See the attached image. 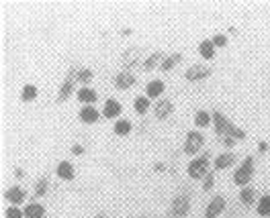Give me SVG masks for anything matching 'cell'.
Masks as SVG:
<instances>
[{
  "label": "cell",
  "instance_id": "cell-4",
  "mask_svg": "<svg viewBox=\"0 0 270 218\" xmlns=\"http://www.w3.org/2000/svg\"><path fill=\"white\" fill-rule=\"evenodd\" d=\"M202 135L199 133V131H193V133H188L186 135V145H184V153H197L199 149H201V145H202Z\"/></svg>",
  "mask_w": 270,
  "mask_h": 218
},
{
  "label": "cell",
  "instance_id": "cell-25",
  "mask_svg": "<svg viewBox=\"0 0 270 218\" xmlns=\"http://www.w3.org/2000/svg\"><path fill=\"white\" fill-rule=\"evenodd\" d=\"M195 122H197V127H207L209 122H211V116H209L207 112L199 110V112H197V116H195Z\"/></svg>",
  "mask_w": 270,
  "mask_h": 218
},
{
  "label": "cell",
  "instance_id": "cell-33",
  "mask_svg": "<svg viewBox=\"0 0 270 218\" xmlns=\"http://www.w3.org/2000/svg\"><path fill=\"white\" fill-rule=\"evenodd\" d=\"M72 153H74V155H82V153H84V147H82V145H74V147H72Z\"/></svg>",
  "mask_w": 270,
  "mask_h": 218
},
{
  "label": "cell",
  "instance_id": "cell-19",
  "mask_svg": "<svg viewBox=\"0 0 270 218\" xmlns=\"http://www.w3.org/2000/svg\"><path fill=\"white\" fill-rule=\"evenodd\" d=\"M170 110H172V104H170L168 100H162V102L156 106V116H158V118H164V116L170 114Z\"/></svg>",
  "mask_w": 270,
  "mask_h": 218
},
{
  "label": "cell",
  "instance_id": "cell-23",
  "mask_svg": "<svg viewBox=\"0 0 270 218\" xmlns=\"http://www.w3.org/2000/svg\"><path fill=\"white\" fill-rule=\"evenodd\" d=\"M258 214H262V216H268V214H270V196H264V198L260 200V204H258Z\"/></svg>",
  "mask_w": 270,
  "mask_h": 218
},
{
  "label": "cell",
  "instance_id": "cell-29",
  "mask_svg": "<svg viewBox=\"0 0 270 218\" xmlns=\"http://www.w3.org/2000/svg\"><path fill=\"white\" fill-rule=\"evenodd\" d=\"M6 218H23V212L17 206H10L6 208Z\"/></svg>",
  "mask_w": 270,
  "mask_h": 218
},
{
  "label": "cell",
  "instance_id": "cell-36",
  "mask_svg": "<svg viewBox=\"0 0 270 218\" xmlns=\"http://www.w3.org/2000/svg\"><path fill=\"white\" fill-rule=\"evenodd\" d=\"M97 218H104V216H97Z\"/></svg>",
  "mask_w": 270,
  "mask_h": 218
},
{
  "label": "cell",
  "instance_id": "cell-26",
  "mask_svg": "<svg viewBox=\"0 0 270 218\" xmlns=\"http://www.w3.org/2000/svg\"><path fill=\"white\" fill-rule=\"evenodd\" d=\"M239 198H241V202H244V204H252V202H254V190L244 188V190L239 192Z\"/></svg>",
  "mask_w": 270,
  "mask_h": 218
},
{
  "label": "cell",
  "instance_id": "cell-32",
  "mask_svg": "<svg viewBox=\"0 0 270 218\" xmlns=\"http://www.w3.org/2000/svg\"><path fill=\"white\" fill-rule=\"evenodd\" d=\"M215 182V173H207V178H205V190H209Z\"/></svg>",
  "mask_w": 270,
  "mask_h": 218
},
{
  "label": "cell",
  "instance_id": "cell-5",
  "mask_svg": "<svg viewBox=\"0 0 270 218\" xmlns=\"http://www.w3.org/2000/svg\"><path fill=\"white\" fill-rule=\"evenodd\" d=\"M211 74V67H205V65H193L186 70V80L191 82H197V80H202Z\"/></svg>",
  "mask_w": 270,
  "mask_h": 218
},
{
  "label": "cell",
  "instance_id": "cell-6",
  "mask_svg": "<svg viewBox=\"0 0 270 218\" xmlns=\"http://www.w3.org/2000/svg\"><path fill=\"white\" fill-rule=\"evenodd\" d=\"M223 206H225L223 198H221V196H215V198L209 202L205 216H207V218H215V216H219V214H221V210H223Z\"/></svg>",
  "mask_w": 270,
  "mask_h": 218
},
{
  "label": "cell",
  "instance_id": "cell-15",
  "mask_svg": "<svg viewBox=\"0 0 270 218\" xmlns=\"http://www.w3.org/2000/svg\"><path fill=\"white\" fill-rule=\"evenodd\" d=\"M234 161H236L234 153H223V155H219L217 159H215V169H225V167L232 165Z\"/></svg>",
  "mask_w": 270,
  "mask_h": 218
},
{
  "label": "cell",
  "instance_id": "cell-31",
  "mask_svg": "<svg viewBox=\"0 0 270 218\" xmlns=\"http://www.w3.org/2000/svg\"><path fill=\"white\" fill-rule=\"evenodd\" d=\"M225 43H227L225 35H215V37H213V45H217V47H223Z\"/></svg>",
  "mask_w": 270,
  "mask_h": 218
},
{
  "label": "cell",
  "instance_id": "cell-11",
  "mask_svg": "<svg viewBox=\"0 0 270 218\" xmlns=\"http://www.w3.org/2000/svg\"><path fill=\"white\" fill-rule=\"evenodd\" d=\"M133 84H135V78H133L131 74H127V72L119 74V76L115 78V86L121 88V90H127V88H131Z\"/></svg>",
  "mask_w": 270,
  "mask_h": 218
},
{
  "label": "cell",
  "instance_id": "cell-35",
  "mask_svg": "<svg viewBox=\"0 0 270 218\" xmlns=\"http://www.w3.org/2000/svg\"><path fill=\"white\" fill-rule=\"evenodd\" d=\"M258 149H260V151H266L268 145H266V143H260V145H258Z\"/></svg>",
  "mask_w": 270,
  "mask_h": 218
},
{
  "label": "cell",
  "instance_id": "cell-13",
  "mask_svg": "<svg viewBox=\"0 0 270 218\" xmlns=\"http://www.w3.org/2000/svg\"><path fill=\"white\" fill-rule=\"evenodd\" d=\"M6 200H8V202H12V204H15V206H19V204L25 200V192H23L21 188H10L8 192H6Z\"/></svg>",
  "mask_w": 270,
  "mask_h": 218
},
{
  "label": "cell",
  "instance_id": "cell-30",
  "mask_svg": "<svg viewBox=\"0 0 270 218\" xmlns=\"http://www.w3.org/2000/svg\"><path fill=\"white\" fill-rule=\"evenodd\" d=\"M78 80L80 82H90L92 80V72L90 70H80L78 72Z\"/></svg>",
  "mask_w": 270,
  "mask_h": 218
},
{
  "label": "cell",
  "instance_id": "cell-27",
  "mask_svg": "<svg viewBox=\"0 0 270 218\" xmlns=\"http://www.w3.org/2000/svg\"><path fill=\"white\" fill-rule=\"evenodd\" d=\"M45 190H47V180H39L35 186V196H43Z\"/></svg>",
  "mask_w": 270,
  "mask_h": 218
},
{
  "label": "cell",
  "instance_id": "cell-1",
  "mask_svg": "<svg viewBox=\"0 0 270 218\" xmlns=\"http://www.w3.org/2000/svg\"><path fill=\"white\" fill-rule=\"evenodd\" d=\"M213 120H215V133L217 135H225L227 137H234V139H244V131H239L237 127H234L221 112H215L213 114Z\"/></svg>",
  "mask_w": 270,
  "mask_h": 218
},
{
  "label": "cell",
  "instance_id": "cell-17",
  "mask_svg": "<svg viewBox=\"0 0 270 218\" xmlns=\"http://www.w3.org/2000/svg\"><path fill=\"white\" fill-rule=\"evenodd\" d=\"M43 206L41 204H29V206L25 208V216L27 218H43Z\"/></svg>",
  "mask_w": 270,
  "mask_h": 218
},
{
  "label": "cell",
  "instance_id": "cell-24",
  "mask_svg": "<svg viewBox=\"0 0 270 218\" xmlns=\"http://www.w3.org/2000/svg\"><path fill=\"white\" fill-rule=\"evenodd\" d=\"M70 92H72V80H66V82H64V86H62V90H60L58 100H60V102L66 100L68 96H70Z\"/></svg>",
  "mask_w": 270,
  "mask_h": 218
},
{
  "label": "cell",
  "instance_id": "cell-18",
  "mask_svg": "<svg viewBox=\"0 0 270 218\" xmlns=\"http://www.w3.org/2000/svg\"><path fill=\"white\" fill-rule=\"evenodd\" d=\"M133 106H135V110H137L139 114H145L147 110H150V98H147V96H139V98H135Z\"/></svg>",
  "mask_w": 270,
  "mask_h": 218
},
{
  "label": "cell",
  "instance_id": "cell-12",
  "mask_svg": "<svg viewBox=\"0 0 270 218\" xmlns=\"http://www.w3.org/2000/svg\"><path fill=\"white\" fill-rule=\"evenodd\" d=\"M58 175L62 180H74V165L70 161H62L58 165Z\"/></svg>",
  "mask_w": 270,
  "mask_h": 218
},
{
  "label": "cell",
  "instance_id": "cell-3",
  "mask_svg": "<svg viewBox=\"0 0 270 218\" xmlns=\"http://www.w3.org/2000/svg\"><path fill=\"white\" fill-rule=\"evenodd\" d=\"M207 165H209V155L205 153V155H201L199 159H193L191 161V165H188V175L191 178H202L205 175V171H207Z\"/></svg>",
  "mask_w": 270,
  "mask_h": 218
},
{
  "label": "cell",
  "instance_id": "cell-20",
  "mask_svg": "<svg viewBox=\"0 0 270 218\" xmlns=\"http://www.w3.org/2000/svg\"><path fill=\"white\" fill-rule=\"evenodd\" d=\"M180 59H182V55H180V53H174V55H170V57H166L164 61H162V70H164V72L172 70V67L176 65Z\"/></svg>",
  "mask_w": 270,
  "mask_h": 218
},
{
  "label": "cell",
  "instance_id": "cell-7",
  "mask_svg": "<svg viewBox=\"0 0 270 218\" xmlns=\"http://www.w3.org/2000/svg\"><path fill=\"white\" fill-rule=\"evenodd\" d=\"M188 212V196H178L172 204V214L174 216H184Z\"/></svg>",
  "mask_w": 270,
  "mask_h": 218
},
{
  "label": "cell",
  "instance_id": "cell-21",
  "mask_svg": "<svg viewBox=\"0 0 270 218\" xmlns=\"http://www.w3.org/2000/svg\"><path fill=\"white\" fill-rule=\"evenodd\" d=\"M37 98V86H33V84H27L25 88H23V100H35Z\"/></svg>",
  "mask_w": 270,
  "mask_h": 218
},
{
  "label": "cell",
  "instance_id": "cell-8",
  "mask_svg": "<svg viewBox=\"0 0 270 218\" xmlns=\"http://www.w3.org/2000/svg\"><path fill=\"white\" fill-rule=\"evenodd\" d=\"M162 92H164V82H162V80H152L150 84L145 86L147 98H156V96H160Z\"/></svg>",
  "mask_w": 270,
  "mask_h": 218
},
{
  "label": "cell",
  "instance_id": "cell-34",
  "mask_svg": "<svg viewBox=\"0 0 270 218\" xmlns=\"http://www.w3.org/2000/svg\"><path fill=\"white\" fill-rule=\"evenodd\" d=\"M234 143H236L234 137H225V139H223V145H225V147H234Z\"/></svg>",
  "mask_w": 270,
  "mask_h": 218
},
{
  "label": "cell",
  "instance_id": "cell-10",
  "mask_svg": "<svg viewBox=\"0 0 270 218\" xmlns=\"http://www.w3.org/2000/svg\"><path fill=\"white\" fill-rule=\"evenodd\" d=\"M102 112H104V116L106 118H115V116H119L121 114V104L117 102V100H106L104 102V108H102Z\"/></svg>",
  "mask_w": 270,
  "mask_h": 218
},
{
  "label": "cell",
  "instance_id": "cell-16",
  "mask_svg": "<svg viewBox=\"0 0 270 218\" xmlns=\"http://www.w3.org/2000/svg\"><path fill=\"white\" fill-rule=\"evenodd\" d=\"M199 51H201V55L205 57V59H211L215 55V45H213V41H201V45H199Z\"/></svg>",
  "mask_w": 270,
  "mask_h": 218
},
{
  "label": "cell",
  "instance_id": "cell-9",
  "mask_svg": "<svg viewBox=\"0 0 270 218\" xmlns=\"http://www.w3.org/2000/svg\"><path fill=\"white\" fill-rule=\"evenodd\" d=\"M80 120H82V122H97L99 120V110L92 104L84 106L82 110H80Z\"/></svg>",
  "mask_w": 270,
  "mask_h": 218
},
{
  "label": "cell",
  "instance_id": "cell-14",
  "mask_svg": "<svg viewBox=\"0 0 270 218\" xmlns=\"http://www.w3.org/2000/svg\"><path fill=\"white\" fill-rule=\"evenodd\" d=\"M78 100L84 102L88 106V104H92L94 100H97V92H94L92 88H82V90L78 92Z\"/></svg>",
  "mask_w": 270,
  "mask_h": 218
},
{
  "label": "cell",
  "instance_id": "cell-2",
  "mask_svg": "<svg viewBox=\"0 0 270 218\" xmlns=\"http://www.w3.org/2000/svg\"><path fill=\"white\" fill-rule=\"evenodd\" d=\"M252 171H254V159L248 157V159L236 169V173H234V182H236L237 186H246V184L250 182V178H252Z\"/></svg>",
  "mask_w": 270,
  "mask_h": 218
},
{
  "label": "cell",
  "instance_id": "cell-28",
  "mask_svg": "<svg viewBox=\"0 0 270 218\" xmlns=\"http://www.w3.org/2000/svg\"><path fill=\"white\" fill-rule=\"evenodd\" d=\"M160 57H162V53H160V51H156V53H154V55H152L150 59H147V61L143 63V67H145V70H152V67L156 65V61H158Z\"/></svg>",
  "mask_w": 270,
  "mask_h": 218
},
{
  "label": "cell",
  "instance_id": "cell-22",
  "mask_svg": "<svg viewBox=\"0 0 270 218\" xmlns=\"http://www.w3.org/2000/svg\"><path fill=\"white\" fill-rule=\"evenodd\" d=\"M129 131H131V122H129V120L121 118V120L115 122V133H117V135H127Z\"/></svg>",
  "mask_w": 270,
  "mask_h": 218
}]
</instances>
